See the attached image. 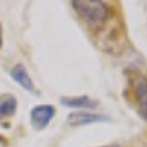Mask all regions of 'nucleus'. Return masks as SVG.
<instances>
[{
    "mask_svg": "<svg viewBox=\"0 0 147 147\" xmlns=\"http://www.w3.org/2000/svg\"><path fill=\"white\" fill-rule=\"evenodd\" d=\"M75 12L91 26V28H99L105 24L110 14V7L105 2L99 0H75L72 2Z\"/></svg>",
    "mask_w": 147,
    "mask_h": 147,
    "instance_id": "nucleus-1",
    "label": "nucleus"
},
{
    "mask_svg": "<svg viewBox=\"0 0 147 147\" xmlns=\"http://www.w3.org/2000/svg\"><path fill=\"white\" fill-rule=\"evenodd\" d=\"M55 116V106L51 105H39L31 110V125L34 130H45L48 123Z\"/></svg>",
    "mask_w": 147,
    "mask_h": 147,
    "instance_id": "nucleus-3",
    "label": "nucleus"
},
{
    "mask_svg": "<svg viewBox=\"0 0 147 147\" xmlns=\"http://www.w3.org/2000/svg\"><path fill=\"white\" fill-rule=\"evenodd\" d=\"M99 121H110V118L106 115H98L91 111H74L67 118V123L72 127H82V125H91V123H99Z\"/></svg>",
    "mask_w": 147,
    "mask_h": 147,
    "instance_id": "nucleus-4",
    "label": "nucleus"
},
{
    "mask_svg": "<svg viewBox=\"0 0 147 147\" xmlns=\"http://www.w3.org/2000/svg\"><path fill=\"white\" fill-rule=\"evenodd\" d=\"M132 87H134V96L137 103V111L147 121V77L137 75L132 82Z\"/></svg>",
    "mask_w": 147,
    "mask_h": 147,
    "instance_id": "nucleus-2",
    "label": "nucleus"
},
{
    "mask_svg": "<svg viewBox=\"0 0 147 147\" xmlns=\"http://www.w3.org/2000/svg\"><path fill=\"white\" fill-rule=\"evenodd\" d=\"M10 75H12V79L22 87V89H26V91H29V92H34L36 89H34V84H33V79H31V75L28 72V69L22 65V63H17V65H14L12 69H10Z\"/></svg>",
    "mask_w": 147,
    "mask_h": 147,
    "instance_id": "nucleus-5",
    "label": "nucleus"
},
{
    "mask_svg": "<svg viewBox=\"0 0 147 147\" xmlns=\"http://www.w3.org/2000/svg\"><path fill=\"white\" fill-rule=\"evenodd\" d=\"M65 106H70V108H82V110H92L98 106V101L96 99H91L87 96H65L60 99Z\"/></svg>",
    "mask_w": 147,
    "mask_h": 147,
    "instance_id": "nucleus-7",
    "label": "nucleus"
},
{
    "mask_svg": "<svg viewBox=\"0 0 147 147\" xmlns=\"http://www.w3.org/2000/svg\"><path fill=\"white\" fill-rule=\"evenodd\" d=\"M105 147H120V146H116V144H110V146H105Z\"/></svg>",
    "mask_w": 147,
    "mask_h": 147,
    "instance_id": "nucleus-9",
    "label": "nucleus"
},
{
    "mask_svg": "<svg viewBox=\"0 0 147 147\" xmlns=\"http://www.w3.org/2000/svg\"><path fill=\"white\" fill-rule=\"evenodd\" d=\"M0 48H2V26H0Z\"/></svg>",
    "mask_w": 147,
    "mask_h": 147,
    "instance_id": "nucleus-8",
    "label": "nucleus"
},
{
    "mask_svg": "<svg viewBox=\"0 0 147 147\" xmlns=\"http://www.w3.org/2000/svg\"><path fill=\"white\" fill-rule=\"evenodd\" d=\"M16 110H17L16 96L10 94V92L0 94V121L7 120V118H12L16 115Z\"/></svg>",
    "mask_w": 147,
    "mask_h": 147,
    "instance_id": "nucleus-6",
    "label": "nucleus"
}]
</instances>
